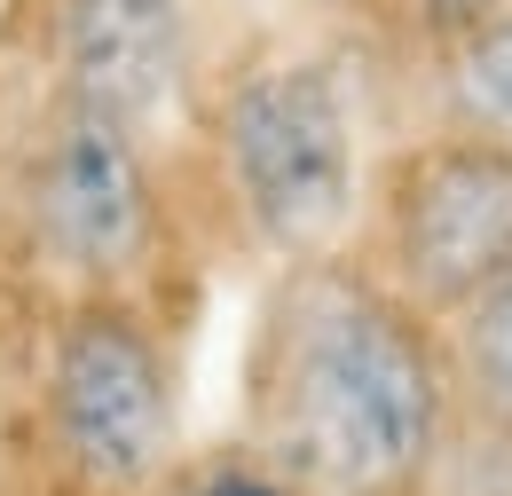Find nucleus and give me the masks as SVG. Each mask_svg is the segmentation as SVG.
Returning a JSON list of instances; mask_svg holds the SVG:
<instances>
[{
	"label": "nucleus",
	"instance_id": "obj_1",
	"mask_svg": "<svg viewBox=\"0 0 512 496\" xmlns=\"http://www.w3.org/2000/svg\"><path fill=\"white\" fill-rule=\"evenodd\" d=\"M457 426L449 339L371 260H292L253 347V457L308 496H426Z\"/></svg>",
	"mask_w": 512,
	"mask_h": 496
},
{
	"label": "nucleus",
	"instance_id": "obj_2",
	"mask_svg": "<svg viewBox=\"0 0 512 496\" xmlns=\"http://www.w3.org/2000/svg\"><path fill=\"white\" fill-rule=\"evenodd\" d=\"M221 166L253 237L284 268L339 252L363 213V150L339 71L316 56L245 71L221 103Z\"/></svg>",
	"mask_w": 512,
	"mask_h": 496
},
{
	"label": "nucleus",
	"instance_id": "obj_3",
	"mask_svg": "<svg viewBox=\"0 0 512 496\" xmlns=\"http://www.w3.org/2000/svg\"><path fill=\"white\" fill-rule=\"evenodd\" d=\"M48 441L87 496H150L174 465L182 402L158 331L127 300H79L48 339Z\"/></svg>",
	"mask_w": 512,
	"mask_h": 496
},
{
	"label": "nucleus",
	"instance_id": "obj_4",
	"mask_svg": "<svg viewBox=\"0 0 512 496\" xmlns=\"http://www.w3.org/2000/svg\"><path fill=\"white\" fill-rule=\"evenodd\" d=\"M371 229H379L371 268L418 315L449 323L512 268V142L473 126L410 142L386 166Z\"/></svg>",
	"mask_w": 512,
	"mask_h": 496
},
{
	"label": "nucleus",
	"instance_id": "obj_5",
	"mask_svg": "<svg viewBox=\"0 0 512 496\" xmlns=\"http://www.w3.org/2000/svg\"><path fill=\"white\" fill-rule=\"evenodd\" d=\"M40 252L79 284V300H119L158 252V189L127 119L71 103L56 111L32 174Z\"/></svg>",
	"mask_w": 512,
	"mask_h": 496
},
{
	"label": "nucleus",
	"instance_id": "obj_6",
	"mask_svg": "<svg viewBox=\"0 0 512 496\" xmlns=\"http://www.w3.org/2000/svg\"><path fill=\"white\" fill-rule=\"evenodd\" d=\"M182 71V0H64V95L111 111L142 134V119L174 95Z\"/></svg>",
	"mask_w": 512,
	"mask_h": 496
},
{
	"label": "nucleus",
	"instance_id": "obj_7",
	"mask_svg": "<svg viewBox=\"0 0 512 496\" xmlns=\"http://www.w3.org/2000/svg\"><path fill=\"white\" fill-rule=\"evenodd\" d=\"M457 418H473L489 441H512V268L442 323Z\"/></svg>",
	"mask_w": 512,
	"mask_h": 496
},
{
	"label": "nucleus",
	"instance_id": "obj_8",
	"mask_svg": "<svg viewBox=\"0 0 512 496\" xmlns=\"http://www.w3.org/2000/svg\"><path fill=\"white\" fill-rule=\"evenodd\" d=\"M442 63H449V103H457V126L512 142V8H489L481 24L449 32V40H442Z\"/></svg>",
	"mask_w": 512,
	"mask_h": 496
},
{
	"label": "nucleus",
	"instance_id": "obj_9",
	"mask_svg": "<svg viewBox=\"0 0 512 496\" xmlns=\"http://www.w3.org/2000/svg\"><path fill=\"white\" fill-rule=\"evenodd\" d=\"M182 496H308L300 481H284L276 465H260V457H237V465H205Z\"/></svg>",
	"mask_w": 512,
	"mask_h": 496
},
{
	"label": "nucleus",
	"instance_id": "obj_10",
	"mask_svg": "<svg viewBox=\"0 0 512 496\" xmlns=\"http://www.w3.org/2000/svg\"><path fill=\"white\" fill-rule=\"evenodd\" d=\"M489 8H512V0H418V32L442 48L449 32H465V24H481Z\"/></svg>",
	"mask_w": 512,
	"mask_h": 496
},
{
	"label": "nucleus",
	"instance_id": "obj_11",
	"mask_svg": "<svg viewBox=\"0 0 512 496\" xmlns=\"http://www.w3.org/2000/svg\"><path fill=\"white\" fill-rule=\"evenodd\" d=\"M316 8H339V16H371V8H386V0H316Z\"/></svg>",
	"mask_w": 512,
	"mask_h": 496
}]
</instances>
